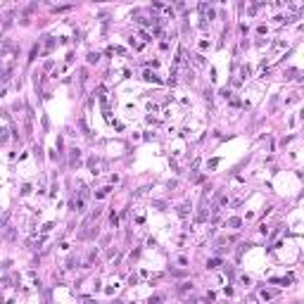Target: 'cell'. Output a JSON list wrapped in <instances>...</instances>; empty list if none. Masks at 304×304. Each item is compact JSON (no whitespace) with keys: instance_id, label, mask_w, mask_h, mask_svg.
Here are the masks:
<instances>
[{"instance_id":"cell-1","label":"cell","mask_w":304,"mask_h":304,"mask_svg":"<svg viewBox=\"0 0 304 304\" xmlns=\"http://www.w3.org/2000/svg\"><path fill=\"white\" fill-rule=\"evenodd\" d=\"M98 60H100V55H98V52H91V55H88V62H91V64H93V62H98Z\"/></svg>"},{"instance_id":"cell-2","label":"cell","mask_w":304,"mask_h":304,"mask_svg":"<svg viewBox=\"0 0 304 304\" xmlns=\"http://www.w3.org/2000/svg\"><path fill=\"white\" fill-rule=\"evenodd\" d=\"M219 264H221V261H219V259H211V261H209V264H207V266H209V269H216V266H219Z\"/></svg>"},{"instance_id":"cell-3","label":"cell","mask_w":304,"mask_h":304,"mask_svg":"<svg viewBox=\"0 0 304 304\" xmlns=\"http://www.w3.org/2000/svg\"><path fill=\"white\" fill-rule=\"evenodd\" d=\"M95 3H107V0H95Z\"/></svg>"}]
</instances>
